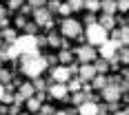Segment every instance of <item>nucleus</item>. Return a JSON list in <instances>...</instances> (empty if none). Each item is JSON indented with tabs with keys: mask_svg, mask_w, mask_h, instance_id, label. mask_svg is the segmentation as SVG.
Segmentation results:
<instances>
[{
	"mask_svg": "<svg viewBox=\"0 0 129 115\" xmlns=\"http://www.w3.org/2000/svg\"><path fill=\"white\" fill-rule=\"evenodd\" d=\"M64 115H78V111H76V108H67V111H64Z\"/></svg>",
	"mask_w": 129,
	"mask_h": 115,
	"instance_id": "c03bdc74",
	"label": "nucleus"
},
{
	"mask_svg": "<svg viewBox=\"0 0 129 115\" xmlns=\"http://www.w3.org/2000/svg\"><path fill=\"white\" fill-rule=\"evenodd\" d=\"M20 13H22V16L31 13V7H29V5H22V7H20Z\"/></svg>",
	"mask_w": 129,
	"mask_h": 115,
	"instance_id": "37998d69",
	"label": "nucleus"
},
{
	"mask_svg": "<svg viewBox=\"0 0 129 115\" xmlns=\"http://www.w3.org/2000/svg\"><path fill=\"white\" fill-rule=\"evenodd\" d=\"M25 104H27V111H29V113H38L42 102H40L38 97H34V95H31V97H27V100H25Z\"/></svg>",
	"mask_w": 129,
	"mask_h": 115,
	"instance_id": "6ab92c4d",
	"label": "nucleus"
},
{
	"mask_svg": "<svg viewBox=\"0 0 129 115\" xmlns=\"http://www.w3.org/2000/svg\"><path fill=\"white\" fill-rule=\"evenodd\" d=\"M60 2H62V0H60Z\"/></svg>",
	"mask_w": 129,
	"mask_h": 115,
	"instance_id": "5fc2aeb1",
	"label": "nucleus"
},
{
	"mask_svg": "<svg viewBox=\"0 0 129 115\" xmlns=\"http://www.w3.org/2000/svg\"><path fill=\"white\" fill-rule=\"evenodd\" d=\"M98 25L103 27V29H107V31H111L114 27H116V16H107V13H103L98 20H96Z\"/></svg>",
	"mask_w": 129,
	"mask_h": 115,
	"instance_id": "ddd939ff",
	"label": "nucleus"
},
{
	"mask_svg": "<svg viewBox=\"0 0 129 115\" xmlns=\"http://www.w3.org/2000/svg\"><path fill=\"white\" fill-rule=\"evenodd\" d=\"M120 47H122V44H120L118 40H109V38H107L103 44H100V49H98L96 53H98L103 60H107V62H109L111 58H116V51L120 49Z\"/></svg>",
	"mask_w": 129,
	"mask_h": 115,
	"instance_id": "39448f33",
	"label": "nucleus"
},
{
	"mask_svg": "<svg viewBox=\"0 0 129 115\" xmlns=\"http://www.w3.org/2000/svg\"><path fill=\"white\" fill-rule=\"evenodd\" d=\"M31 115H42V113H31Z\"/></svg>",
	"mask_w": 129,
	"mask_h": 115,
	"instance_id": "603ef678",
	"label": "nucleus"
},
{
	"mask_svg": "<svg viewBox=\"0 0 129 115\" xmlns=\"http://www.w3.org/2000/svg\"><path fill=\"white\" fill-rule=\"evenodd\" d=\"M93 75H96V69H93L91 62H82L80 66H78V77H80L82 82H89Z\"/></svg>",
	"mask_w": 129,
	"mask_h": 115,
	"instance_id": "9b49d317",
	"label": "nucleus"
},
{
	"mask_svg": "<svg viewBox=\"0 0 129 115\" xmlns=\"http://www.w3.org/2000/svg\"><path fill=\"white\" fill-rule=\"evenodd\" d=\"M91 93L87 95V93H82V91H76V93H71V97H69V102L74 104V106H78V104H82L85 100H89Z\"/></svg>",
	"mask_w": 129,
	"mask_h": 115,
	"instance_id": "a211bd4d",
	"label": "nucleus"
},
{
	"mask_svg": "<svg viewBox=\"0 0 129 115\" xmlns=\"http://www.w3.org/2000/svg\"><path fill=\"white\" fill-rule=\"evenodd\" d=\"M18 113H20V104H16V102H13L11 106H9V115H18Z\"/></svg>",
	"mask_w": 129,
	"mask_h": 115,
	"instance_id": "58836bf2",
	"label": "nucleus"
},
{
	"mask_svg": "<svg viewBox=\"0 0 129 115\" xmlns=\"http://www.w3.org/2000/svg\"><path fill=\"white\" fill-rule=\"evenodd\" d=\"M60 33H62V38L67 40H76L80 33H82V25L78 22L76 18H64L62 22H60Z\"/></svg>",
	"mask_w": 129,
	"mask_h": 115,
	"instance_id": "20e7f679",
	"label": "nucleus"
},
{
	"mask_svg": "<svg viewBox=\"0 0 129 115\" xmlns=\"http://www.w3.org/2000/svg\"><path fill=\"white\" fill-rule=\"evenodd\" d=\"M103 100L105 102H120V89H118V84H111V82H107L103 89Z\"/></svg>",
	"mask_w": 129,
	"mask_h": 115,
	"instance_id": "0eeeda50",
	"label": "nucleus"
},
{
	"mask_svg": "<svg viewBox=\"0 0 129 115\" xmlns=\"http://www.w3.org/2000/svg\"><path fill=\"white\" fill-rule=\"evenodd\" d=\"M58 13H60V16H71V7H69V5H67V2H60V7H58Z\"/></svg>",
	"mask_w": 129,
	"mask_h": 115,
	"instance_id": "7c9ffc66",
	"label": "nucleus"
},
{
	"mask_svg": "<svg viewBox=\"0 0 129 115\" xmlns=\"http://www.w3.org/2000/svg\"><path fill=\"white\" fill-rule=\"evenodd\" d=\"M89 84H91V89H98V91H100L105 84H107V75H103V73H96V75L89 80Z\"/></svg>",
	"mask_w": 129,
	"mask_h": 115,
	"instance_id": "f3484780",
	"label": "nucleus"
},
{
	"mask_svg": "<svg viewBox=\"0 0 129 115\" xmlns=\"http://www.w3.org/2000/svg\"><path fill=\"white\" fill-rule=\"evenodd\" d=\"M31 84H34V89H36V91H47V82H45L40 75L34 77V82H31Z\"/></svg>",
	"mask_w": 129,
	"mask_h": 115,
	"instance_id": "393cba45",
	"label": "nucleus"
},
{
	"mask_svg": "<svg viewBox=\"0 0 129 115\" xmlns=\"http://www.w3.org/2000/svg\"><path fill=\"white\" fill-rule=\"evenodd\" d=\"M25 22H27V16H22V13H20V16H16V27H20V29H22Z\"/></svg>",
	"mask_w": 129,
	"mask_h": 115,
	"instance_id": "e433bc0d",
	"label": "nucleus"
},
{
	"mask_svg": "<svg viewBox=\"0 0 129 115\" xmlns=\"http://www.w3.org/2000/svg\"><path fill=\"white\" fill-rule=\"evenodd\" d=\"M78 115H96L98 113V102H91V100H85L82 104L76 106Z\"/></svg>",
	"mask_w": 129,
	"mask_h": 115,
	"instance_id": "f8f14e48",
	"label": "nucleus"
},
{
	"mask_svg": "<svg viewBox=\"0 0 129 115\" xmlns=\"http://www.w3.org/2000/svg\"><path fill=\"white\" fill-rule=\"evenodd\" d=\"M31 16H34V22L38 27H45L51 20V13H49L47 7H36V9H31Z\"/></svg>",
	"mask_w": 129,
	"mask_h": 115,
	"instance_id": "9d476101",
	"label": "nucleus"
},
{
	"mask_svg": "<svg viewBox=\"0 0 129 115\" xmlns=\"http://www.w3.org/2000/svg\"><path fill=\"white\" fill-rule=\"evenodd\" d=\"M34 93H36V89H34V84H31V82H20V86H18V95H20L22 100L31 97Z\"/></svg>",
	"mask_w": 129,
	"mask_h": 115,
	"instance_id": "4468645a",
	"label": "nucleus"
},
{
	"mask_svg": "<svg viewBox=\"0 0 129 115\" xmlns=\"http://www.w3.org/2000/svg\"><path fill=\"white\" fill-rule=\"evenodd\" d=\"M49 13H58V7H60V0H47V5H45Z\"/></svg>",
	"mask_w": 129,
	"mask_h": 115,
	"instance_id": "cd10ccee",
	"label": "nucleus"
},
{
	"mask_svg": "<svg viewBox=\"0 0 129 115\" xmlns=\"http://www.w3.org/2000/svg\"><path fill=\"white\" fill-rule=\"evenodd\" d=\"M36 42H38V49L47 44V36H36Z\"/></svg>",
	"mask_w": 129,
	"mask_h": 115,
	"instance_id": "ea45409f",
	"label": "nucleus"
},
{
	"mask_svg": "<svg viewBox=\"0 0 129 115\" xmlns=\"http://www.w3.org/2000/svg\"><path fill=\"white\" fill-rule=\"evenodd\" d=\"M38 113H42V115H51L53 113V106L51 104H40V111Z\"/></svg>",
	"mask_w": 129,
	"mask_h": 115,
	"instance_id": "2f4dec72",
	"label": "nucleus"
},
{
	"mask_svg": "<svg viewBox=\"0 0 129 115\" xmlns=\"http://www.w3.org/2000/svg\"><path fill=\"white\" fill-rule=\"evenodd\" d=\"M18 115H31V113H18Z\"/></svg>",
	"mask_w": 129,
	"mask_h": 115,
	"instance_id": "3c124183",
	"label": "nucleus"
},
{
	"mask_svg": "<svg viewBox=\"0 0 129 115\" xmlns=\"http://www.w3.org/2000/svg\"><path fill=\"white\" fill-rule=\"evenodd\" d=\"M18 38V31L11 29V27H7V29H2V42H7V44H11L13 40Z\"/></svg>",
	"mask_w": 129,
	"mask_h": 115,
	"instance_id": "412c9836",
	"label": "nucleus"
},
{
	"mask_svg": "<svg viewBox=\"0 0 129 115\" xmlns=\"http://www.w3.org/2000/svg\"><path fill=\"white\" fill-rule=\"evenodd\" d=\"M0 66H2V60H0Z\"/></svg>",
	"mask_w": 129,
	"mask_h": 115,
	"instance_id": "864d4df0",
	"label": "nucleus"
},
{
	"mask_svg": "<svg viewBox=\"0 0 129 115\" xmlns=\"http://www.w3.org/2000/svg\"><path fill=\"white\" fill-rule=\"evenodd\" d=\"M22 29H25V33H31V36H36V33H38V25H36V22H25Z\"/></svg>",
	"mask_w": 129,
	"mask_h": 115,
	"instance_id": "c85d7f7f",
	"label": "nucleus"
},
{
	"mask_svg": "<svg viewBox=\"0 0 129 115\" xmlns=\"http://www.w3.org/2000/svg\"><path fill=\"white\" fill-rule=\"evenodd\" d=\"M67 5L71 7V11H80L85 7V0H67Z\"/></svg>",
	"mask_w": 129,
	"mask_h": 115,
	"instance_id": "bb28decb",
	"label": "nucleus"
},
{
	"mask_svg": "<svg viewBox=\"0 0 129 115\" xmlns=\"http://www.w3.org/2000/svg\"><path fill=\"white\" fill-rule=\"evenodd\" d=\"M51 115H64V111H53Z\"/></svg>",
	"mask_w": 129,
	"mask_h": 115,
	"instance_id": "09e8293b",
	"label": "nucleus"
},
{
	"mask_svg": "<svg viewBox=\"0 0 129 115\" xmlns=\"http://www.w3.org/2000/svg\"><path fill=\"white\" fill-rule=\"evenodd\" d=\"M64 86H67V91H69V93H76V91H80V86H82V80H80V77H69V80H67V82H64Z\"/></svg>",
	"mask_w": 129,
	"mask_h": 115,
	"instance_id": "dca6fc26",
	"label": "nucleus"
},
{
	"mask_svg": "<svg viewBox=\"0 0 129 115\" xmlns=\"http://www.w3.org/2000/svg\"><path fill=\"white\" fill-rule=\"evenodd\" d=\"M9 27V16H2L0 18V29H7Z\"/></svg>",
	"mask_w": 129,
	"mask_h": 115,
	"instance_id": "a19ab883",
	"label": "nucleus"
},
{
	"mask_svg": "<svg viewBox=\"0 0 129 115\" xmlns=\"http://www.w3.org/2000/svg\"><path fill=\"white\" fill-rule=\"evenodd\" d=\"M82 9H87L89 13H96L100 9V0H85V7Z\"/></svg>",
	"mask_w": 129,
	"mask_h": 115,
	"instance_id": "5701e85b",
	"label": "nucleus"
},
{
	"mask_svg": "<svg viewBox=\"0 0 129 115\" xmlns=\"http://www.w3.org/2000/svg\"><path fill=\"white\" fill-rule=\"evenodd\" d=\"M5 95V84H0V97Z\"/></svg>",
	"mask_w": 129,
	"mask_h": 115,
	"instance_id": "de8ad7c7",
	"label": "nucleus"
},
{
	"mask_svg": "<svg viewBox=\"0 0 129 115\" xmlns=\"http://www.w3.org/2000/svg\"><path fill=\"white\" fill-rule=\"evenodd\" d=\"M71 58H74L71 49H60V53H58V62H62V64H69V62H71Z\"/></svg>",
	"mask_w": 129,
	"mask_h": 115,
	"instance_id": "4be33fe9",
	"label": "nucleus"
},
{
	"mask_svg": "<svg viewBox=\"0 0 129 115\" xmlns=\"http://www.w3.org/2000/svg\"><path fill=\"white\" fill-rule=\"evenodd\" d=\"M93 69H96V73H107V71H109V62H107V60H103V58H96V60H93Z\"/></svg>",
	"mask_w": 129,
	"mask_h": 115,
	"instance_id": "aec40b11",
	"label": "nucleus"
},
{
	"mask_svg": "<svg viewBox=\"0 0 129 115\" xmlns=\"http://www.w3.org/2000/svg\"><path fill=\"white\" fill-rule=\"evenodd\" d=\"M0 44H2V31H0Z\"/></svg>",
	"mask_w": 129,
	"mask_h": 115,
	"instance_id": "8fccbe9b",
	"label": "nucleus"
},
{
	"mask_svg": "<svg viewBox=\"0 0 129 115\" xmlns=\"http://www.w3.org/2000/svg\"><path fill=\"white\" fill-rule=\"evenodd\" d=\"M27 5H29L31 9H36V7H45V5H47V0H29Z\"/></svg>",
	"mask_w": 129,
	"mask_h": 115,
	"instance_id": "f704fd0d",
	"label": "nucleus"
},
{
	"mask_svg": "<svg viewBox=\"0 0 129 115\" xmlns=\"http://www.w3.org/2000/svg\"><path fill=\"white\" fill-rule=\"evenodd\" d=\"M0 115H9V104H0Z\"/></svg>",
	"mask_w": 129,
	"mask_h": 115,
	"instance_id": "79ce46f5",
	"label": "nucleus"
},
{
	"mask_svg": "<svg viewBox=\"0 0 129 115\" xmlns=\"http://www.w3.org/2000/svg\"><path fill=\"white\" fill-rule=\"evenodd\" d=\"M127 9H129V0H116V11L127 13Z\"/></svg>",
	"mask_w": 129,
	"mask_h": 115,
	"instance_id": "c756f323",
	"label": "nucleus"
},
{
	"mask_svg": "<svg viewBox=\"0 0 129 115\" xmlns=\"http://www.w3.org/2000/svg\"><path fill=\"white\" fill-rule=\"evenodd\" d=\"M96 20H98L96 13H87V16H85V25H91V22H96Z\"/></svg>",
	"mask_w": 129,
	"mask_h": 115,
	"instance_id": "4c0bfd02",
	"label": "nucleus"
},
{
	"mask_svg": "<svg viewBox=\"0 0 129 115\" xmlns=\"http://www.w3.org/2000/svg\"><path fill=\"white\" fill-rule=\"evenodd\" d=\"M45 62H47V66H56L58 64V55H45Z\"/></svg>",
	"mask_w": 129,
	"mask_h": 115,
	"instance_id": "72a5a7b5",
	"label": "nucleus"
},
{
	"mask_svg": "<svg viewBox=\"0 0 129 115\" xmlns=\"http://www.w3.org/2000/svg\"><path fill=\"white\" fill-rule=\"evenodd\" d=\"M13 44L18 47L20 55H22V53H29V55H34V53H40L38 42H36V36H31V33H22V36H18V38L13 40Z\"/></svg>",
	"mask_w": 129,
	"mask_h": 115,
	"instance_id": "7ed1b4c3",
	"label": "nucleus"
},
{
	"mask_svg": "<svg viewBox=\"0 0 129 115\" xmlns=\"http://www.w3.org/2000/svg\"><path fill=\"white\" fill-rule=\"evenodd\" d=\"M100 9L107 16H116V0H100Z\"/></svg>",
	"mask_w": 129,
	"mask_h": 115,
	"instance_id": "2eb2a0df",
	"label": "nucleus"
},
{
	"mask_svg": "<svg viewBox=\"0 0 129 115\" xmlns=\"http://www.w3.org/2000/svg\"><path fill=\"white\" fill-rule=\"evenodd\" d=\"M22 5H25V0H9V9H11V11H16V9H20Z\"/></svg>",
	"mask_w": 129,
	"mask_h": 115,
	"instance_id": "473e14b6",
	"label": "nucleus"
},
{
	"mask_svg": "<svg viewBox=\"0 0 129 115\" xmlns=\"http://www.w3.org/2000/svg\"><path fill=\"white\" fill-rule=\"evenodd\" d=\"M111 115H127V111H116V113H111Z\"/></svg>",
	"mask_w": 129,
	"mask_h": 115,
	"instance_id": "49530a36",
	"label": "nucleus"
},
{
	"mask_svg": "<svg viewBox=\"0 0 129 115\" xmlns=\"http://www.w3.org/2000/svg\"><path fill=\"white\" fill-rule=\"evenodd\" d=\"M45 69H47L45 55H40V53H34V55L22 53V55H20V73L27 75L29 80L42 75V71H45Z\"/></svg>",
	"mask_w": 129,
	"mask_h": 115,
	"instance_id": "f257e3e1",
	"label": "nucleus"
},
{
	"mask_svg": "<svg viewBox=\"0 0 129 115\" xmlns=\"http://www.w3.org/2000/svg\"><path fill=\"white\" fill-rule=\"evenodd\" d=\"M60 42H62V38H60L58 33H47V44H51V47H60Z\"/></svg>",
	"mask_w": 129,
	"mask_h": 115,
	"instance_id": "b1692460",
	"label": "nucleus"
},
{
	"mask_svg": "<svg viewBox=\"0 0 129 115\" xmlns=\"http://www.w3.org/2000/svg\"><path fill=\"white\" fill-rule=\"evenodd\" d=\"M11 77H13L11 71H7V69H2V66H0V84H7Z\"/></svg>",
	"mask_w": 129,
	"mask_h": 115,
	"instance_id": "a878e982",
	"label": "nucleus"
},
{
	"mask_svg": "<svg viewBox=\"0 0 129 115\" xmlns=\"http://www.w3.org/2000/svg\"><path fill=\"white\" fill-rule=\"evenodd\" d=\"M2 16H7V9H5V7L0 5V18H2Z\"/></svg>",
	"mask_w": 129,
	"mask_h": 115,
	"instance_id": "a18cd8bd",
	"label": "nucleus"
},
{
	"mask_svg": "<svg viewBox=\"0 0 129 115\" xmlns=\"http://www.w3.org/2000/svg\"><path fill=\"white\" fill-rule=\"evenodd\" d=\"M82 38L87 40V44H91V47H100L105 40L109 38V31L103 29L98 22H91V25L85 27V36H82Z\"/></svg>",
	"mask_w": 129,
	"mask_h": 115,
	"instance_id": "f03ea898",
	"label": "nucleus"
},
{
	"mask_svg": "<svg viewBox=\"0 0 129 115\" xmlns=\"http://www.w3.org/2000/svg\"><path fill=\"white\" fill-rule=\"evenodd\" d=\"M69 77H71V73H69L67 64H56V66H51V75H49L51 82H67Z\"/></svg>",
	"mask_w": 129,
	"mask_h": 115,
	"instance_id": "1a4fd4ad",
	"label": "nucleus"
},
{
	"mask_svg": "<svg viewBox=\"0 0 129 115\" xmlns=\"http://www.w3.org/2000/svg\"><path fill=\"white\" fill-rule=\"evenodd\" d=\"M47 91H49V97H53V100H67V95H69L64 82H51L47 86Z\"/></svg>",
	"mask_w": 129,
	"mask_h": 115,
	"instance_id": "6e6552de",
	"label": "nucleus"
},
{
	"mask_svg": "<svg viewBox=\"0 0 129 115\" xmlns=\"http://www.w3.org/2000/svg\"><path fill=\"white\" fill-rule=\"evenodd\" d=\"M76 58L78 62H93L96 58H98V53H96V49L91 47V44H82V47H78L76 49Z\"/></svg>",
	"mask_w": 129,
	"mask_h": 115,
	"instance_id": "423d86ee",
	"label": "nucleus"
},
{
	"mask_svg": "<svg viewBox=\"0 0 129 115\" xmlns=\"http://www.w3.org/2000/svg\"><path fill=\"white\" fill-rule=\"evenodd\" d=\"M0 102H5V104H9V102H13V93L11 91H5V95L0 97Z\"/></svg>",
	"mask_w": 129,
	"mask_h": 115,
	"instance_id": "c9c22d12",
	"label": "nucleus"
}]
</instances>
